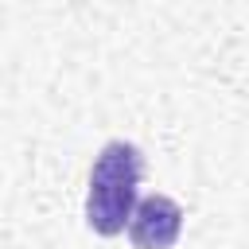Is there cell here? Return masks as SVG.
Masks as SVG:
<instances>
[{
    "mask_svg": "<svg viewBox=\"0 0 249 249\" xmlns=\"http://www.w3.org/2000/svg\"><path fill=\"white\" fill-rule=\"evenodd\" d=\"M144 175V156L128 140H109L89 171V195H86V222L93 233L113 237L128 226L136 206V187Z\"/></svg>",
    "mask_w": 249,
    "mask_h": 249,
    "instance_id": "1",
    "label": "cell"
},
{
    "mask_svg": "<svg viewBox=\"0 0 249 249\" xmlns=\"http://www.w3.org/2000/svg\"><path fill=\"white\" fill-rule=\"evenodd\" d=\"M183 230V206L167 195H148L136 198L132 218H128V237L136 249H171Z\"/></svg>",
    "mask_w": 249,
    "mask_h": 249,
    "instance_id": "2",
    "label": "cell"
}]
</instances>
